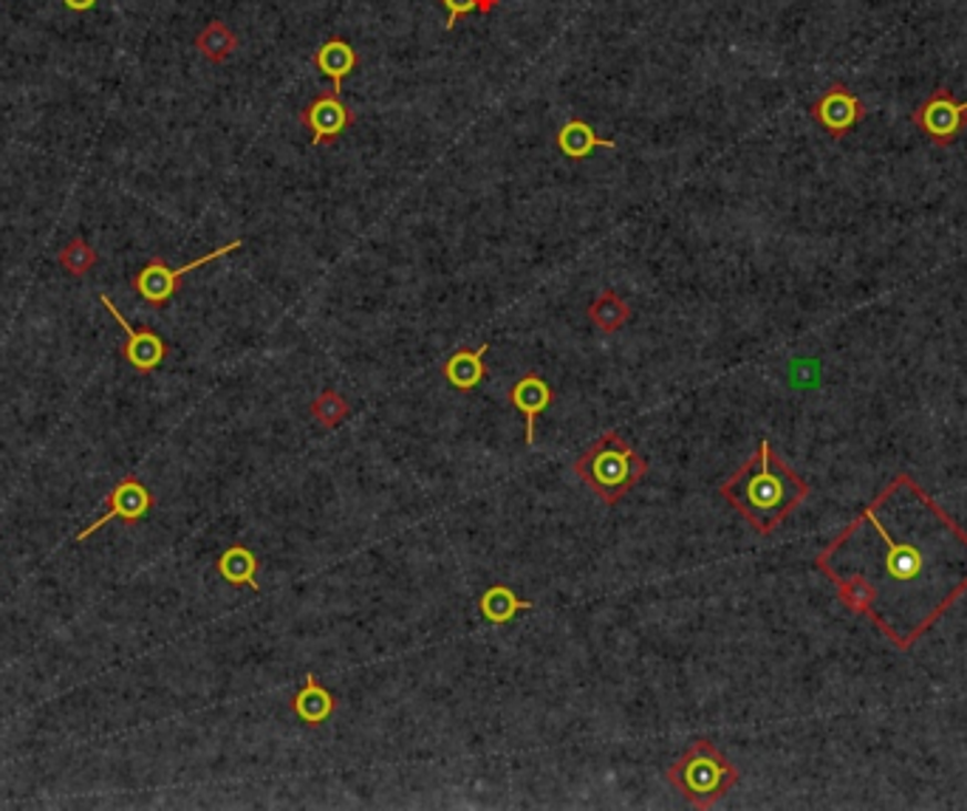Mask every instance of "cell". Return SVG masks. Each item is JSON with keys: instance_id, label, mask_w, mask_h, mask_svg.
Masks as SVG:
<instances>
[{"instance_id": "cell-1", "label": "cell", "mask_w": 967, "mask_h": 811, "mask_svg": "<svg viewBox=\"0 0 967 811\" xmlns=\"http://www.w3.org/2000/svg\"><path fill=\"white\" fill-rule=\"evenodd\" d=\"M815 568L848 610L911 650L967 592V532L899 472L817 552Z\"/></svg>"}, {"instance_id": "cell-2", "label": "cell", "mask_w": 967, "mask_h": 811, "mask_svg": "<svg viewBox=\"0 0 967 811\" xmlns=\"http://www.w3.org/2000/svg\"><path fill=\"white\" fill-rule=\"evenodd\" d=\"M719 495L739 512L759 535H772L810 497V484L761 439L755 453L728 475Z\"/></svg>"}, {"instance_id": "cell-3", "label": "cell", "mask_w": 967, "mask_h": 811, "mask_svg": "<svg viewBox=\"0 0 967 811\" xmlns=\"http://www.w3.org/2000/svg\"><path fill=\"white\" fill-rule=\"evenodd\" d=\"M665 778L693 809H710L739 783V769L710 738H693Z\"/></svg>"}, {"instance_id": "cell-4", "label": "cell", "mask_w": 967, "mask_h": 811, "mask_svg": "<svg viewBox=\"0 0 967 811\" xmlns=\"http://www.w3.org/2000/svg\"><path fill=\"white\" fill-rule=\"evenodd\" d=\"M648 472V461L623 439L617 430L603 433L575 461V475L595 492L606 506L620 503Z\"/></svg>"}, {"instance_id": "cell-5", "label": "cell", "mask_w": 967, "mask_h": 811, "mask_svg": "<svg viewBox=\"0 0 967 811\" xmlns=\"http://www.w3.org/2000/svg\"><path fill=\"white\" fill-rule=\"evenodd\" d=\"M240 246H244V240L235 238V240H229V244L218 246V249L207 251V255H202V258L191 260L187 266H178V269L167 266L165 258H153L151 264L145 266V269H140L136 275H133V289L140 291L142 300L151 302V306H167V302L173 300V295L178 291V286H182L184 275H191V271L202 269L204 264H213V260H218V258H227V255L238 251Z\"/></svg>"}, {"instance_id": "cell-6", "label": "cell", "mask_w": 967, "mask_h": 811, "mask_svg": "<svg viewBox=\"0 0 967 811\" xmlns=\"http://www.w3.org/2000/svg\"><path fill=\"white\" fill-rule=\"evenodd\" d=\"M911 120H914V125L919 127V133L928 138L930 145L948 147L967 127V102H956L948 89H936L911 114Z\"/></svg>"}, {"instance_id": "cell-7", "label": "cell", "mask_w": 967, "mask_h": 811, "mask_svg": "<svg viewBox=\"0 0 967 811\" xmlns=\"http://www.w3.org/2000/svg\"><path fill=\"white\" fill-rule=\"evenodd\" d=\"M300 125L309 127L311 145H335L337 138L357 125V114L335 91H320L300 114Z\"/></svg>"}, {"instance_id": "cell-8", "label": "cell", "mask_w": 967, "mask_h": 811, "mask_svg": "<svg viewBox=\"0 0 967 811\" xmlns=\"http://www.w3.org/2000/svg\"><path fill=\"white\" fill-rule=\"evenodd\" d=\"M812 120L829 133V136L843 138L854 125L866 120V105L854 91H848L843 82L829 85L810 107Z\"/></svg>"}, {"instance_id": "cell-9", "label": "cell", "mask_w": 967, "mask_h": 811, "mask_svg": "<svg viewBox=\"0 0 967 811\" xmlns=\"http://www.w3.org/2000/svg\"><path fill=\"white\" fill-rule=\"evenodd\" d=\"M153 506V495L151 490H147L145 484H142L136 475H125V479L120 481V484L114 486V490L107 492V512L100 517V521H94L91 526H85L80 535L74 537V543H85L91 535H96L105 523L116 521V517H122L125 523H140L142 517H147V512H151Z\"/></svg>"}, {"instance_id": "cell-10", "label": "cell", "mask_w": 967, "mask_h": 811, "mask_svg": "<svg viewBox=\"0 0 967 811\" xmlns=\"http://www.w3.org/2000/svg\"><path fill=\"white\" fill-rule=\"evenodd\" d=\"M100 302L105 306L107 311H111V317L120 322L122 331H125L127 342H125V348H122V357H125L127 366L140 373L156 371V368L162 366L167 357V342L162 340V337H158L153 328H133L131 322L122 317V311L116 309L114 302H111V297L107 295H100Z\"/></svg>"}, {"instance_id": "cell-11", "label": "cell", "mask_w": 967, "mask_h": 811, "mask_svg": "<svg viewBox=\"0 0 967 811\" xmlns=\"http://www.w3.org/2000/svg\"><path fill=\"white\" fill-rule=\"evenodd\" d=\"M552 402H555V390H552V384L546 382L541 373H524V377L510 388V404L524 415L526 446H535V424L537 419L552 408Z\"/></svg>"}, {"instance_id": "cell-12", "label": "cell", "mask_w": 967, "mask_h": 811, "mask_svg": "<svg viewBox=\"0 0 967 811\" xmlns=\"http://www.w3.org/2000/svg\"><path fill=\"white\" fill-rule=\"evenodd\" d=\"M315 69L322 76H329L331 91L342 96V82H346V76L360 69V54H357V49L348 40L329 38L315 51Z\"/></svg>"}, {"instance_id": "cell-13", "label": "cell", "mask_w": 967, "mask_h": 811, "mask_svg": "<svg viewBox=\"0 0 967 811\" xmlns=\"http://www.w3.org/2000/svg\"><path fill=\"white\" fill-rule=\"evenodd\" d=\"M487 353H490V342H484V346H479L475 351H467V348H462V351L450 353L448 362L442 366V377L448 379L450 388L462 390V393H470V390L479 388L484 379H487L490 368H487Z\"/></svg>"}, {"instance_id": "cell-14", "label": "cell", "mask_w": 967, "mask_h": 811, "mask_svg": "<svg viewBox=\"0 0 967 811\" xmlns=\"http://www.w3.org/2000/svg\"><path fill=\"white\" fill-rule=\"evenodd\" d=\"M555 145L557 151H560L566 158H572V162H586L597 147H608V151H614L617 142L606 136H597V131L588 125L586 120L572 116V120L555 133Z\"/></svg>"}, {"instance_id": "cell-15", "label": "cell", "mask_w": 967, "mask_h": 811, "mask_svg": "<svg viewBox=\"0 0 967 811\" xmlns=\"http://www.w3.org/2000/svg\"><path fill=\"white\" fill-rule=\"evenodd\" d=\"M337 710V698L329 687H322L315 674L306 676L304 687L291 698V712L306 723V727H320L329 721Z\"/></svg>"}, {"instance_id": "cell-16", "label": "cell", "mask_w": 967, "mask_h": 811, "mask_svg": "<svg viewBox=\"0 0 967 811\" xmlns=\"http://www.w3.org/2000/svg\"><path fill=\"white\" fill-rule=\"evenodd\" d=\"M215 572L222 574L224 583H229V585H247L249 592H255V594L260 592V585H258L260 563H258V557H255L253 548L240 546V543H235V546L224 548L222 557L215 561Z\"/></svg>"}, {"instance_id": "cell-17", "label": "cell", "mask_w": 967, "mask_h": 811, "mask_svg": "<svg viewBox=\"0 0 967 811\" xmlns=\"http://www.w3.org/2000/svg\"><path fill=\"white\" fill-rule=\"evenodd\" d=\"M479 610L490 625H510L521 610H532V603L529 599H521L510 585L495 583L490 588H484V594L479 599Z\"/></svg>"}, {"instance_id": "cell-18", "label": "cell", "mask_w": 967, "mask_h": 811, "mask_svg": "<svg viewBox=\"0 0 967 811\" xmlns=\"http://www.w3.org/2000/svg\"><path fill=\"white\" fill-rule=\"evenodd\" d=\"M196 49L209 63H227L235 54V49H238V34L224 20H209L202 32L196 34Z\"/></svg>"}, {"instance_id": "cell-19", "label": "cell", "mask_w": 967, "mask_h": 811, "mask_svg": "<svg viewBox=\"0 0 967 811\" xmlns=\"http://www.w3.org/2000/svg\"><path fill=\"white\" fill-rule=\"evenodd\" d=\"M588 320H591V326L600 328L603 333H614L620 331L623 326H628V320H631V306L617 291H603L588 306Z\"/></svg>"}, {"instance_id": "cell-20", "label": "cell", "mask_w": 967, "mask_h": 811, "mask_svg": "<svg viewBox=\"0 0 967 811\" xmlns=\"http://www.w3.org/2000/svg\"><path fill=\"white\" fill-rule=\"evenodd\" d=\"M309 413L311 419H315L317 424H322L326 430H337L342 422H346L348 413H351V404H348V399L342 397V393H337L335 388H326L320 397L311 399Z\"/></svg>"}, {"instance_id": "cell-21", "label": "cell", "mask_w": 967, "mask_h": 811, "mask_svg": "<svg viewBox=\"0 0 967 811\" xmlns=\"http://www.w3.org/2000/svg\"><path fill=\"white\" fill-rule=\"evenodd\" d=\"M58 260H60V266H63V269L69 271V275L83 277V275H89V271L96 266V249H91L89 240L71 238L69 244H65L63 249H60V258Z\"/></svg>"}, {"instance_id": "cell-22", "label": "cell", "mask_w": 967, "mask_h": 811, "mask_svg": "<svg viewBox=\"0 0 967 811\" xmlns=\"http://www.w3.org/2000/svg\"><path fill=\"white\" fill-rule=\"evenodd\" d=\"M444 9H448V23H444V29H455V23L462 18H467V14L479 12V14H493L495 9L501 7V0H439Z\"/></svg>"}, {"instance_id": "cell-23", "label": "cell", "mask_w": 967, "mask_h": 811, "mask_svg": "<svg viewBox=\"0 0 967 811\" xmlns=\"http://www.w3.org/2000/svg\"><path fill=\"white\" fill-rule=\"evenodd\" d=\"M100 0H63V7L74 14H85L96 7Z\"/></svg>"}]
</instances>
